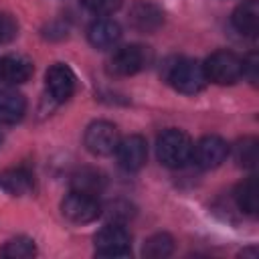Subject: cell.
<instances>
[{
	"mask_svg": "<svg viewBox=\"0 0 259 259\" xmlns=\"http://www.w3.org/2000/svg\"><path fill=\"white\" fill-rule=\"evenodd\" d=\"M166 81L180 93L184 95H196L204 89L206 85V77H204V69L198 61L192 59H172L166 65Z\"/></svg>",
	"mask_w": 259,
	"mask_h": 259,
	"instance_id": "6da1fadb",
	"label": "cell"
},
{
	"mask_svg": "<svg viewBox=\"0 0 259 259\" xmlns=\"http://www.w3.org/2000/svg\"><path fill=\"white\" fill-rule=\"evenodd\" d=\"M156 156L168 168H182L192 158V140L186 132L170 127L158 136Z\"/></svg>",
	"mask_w": 259,
	"mask_h": 259,
	"instance_id": "7a4b0ae2",
	"label": "cell"
},
{
	"mask_svg": "<svg viewBox=\"0 0 259 259\" xmlns=\"http://www.w3.org/2000/svg\"><path fill=\"white\" fill-rule=\"evenodd\" d=\"M202 69L206 81L217 85H233L243 77V59L231 51H217L204 61Z\"/></svg>",
	"mask_w": 259,
	"mask_h": 259,
	"instance_id": "3957f363",
	"label": "cell"
},
{
	"mask_svg": "<svg viewBox=\"0 0 259 259\" xmlns=\"http://www.w3.org/2000/svg\"><path fill=\"white\" fill-rule=\"evenodd\" d=\"M61 212L73 225H87L97 221V217L101 214V202L95 194L71 190L61 202Z\"/></svg>",
	"mask_w": 259,
	"mask_h": 259,
	"instance_id": "277c9868",
	"label": "cell"
},
{
	"mask_svg": "<svg viewBox=\"0 0 259 259\" xmlns=\"http://www.w3.org/2000/svg\"><path fill=\"white\" fill-rule=\"evenodd\" d=\"M95 253L101 257H127L132 251V235L123 225H105L93 237Z\"/></svg>",
	"mask_w": 259,
	"mask_h": 259,
	"instance_id": "5b68a950",
	"label": "cell"
},
{
	"mask_svg": "<svg viewBox=\"0 0 259 259\" xmlns=\"http://www.w3.org/2000/svg\"><path fill=\"white\" fill-rule=\"evenodd\" d=\"M83 144L93 156H109L119 144V132L111 121L95 119L85 127Z\"/></svg>",
	"mask_w": 259,
	"mask_h": 259,
	"instance_id": "8992f818",
	"label": "cell"
},
{
	"mask_svg": "<svg viewBox=\"0 0 259 259\" xmlns=\"http://www.w3.org/2000/svg\"><path fill=\"white\" fill-rule=\"evenodd\" d=\"M152 55L148 47L142 45H125L121 49H117L111 59H109V73L117 75V77H130L140 73L142 69L148 67Z\"/></svg>",
	"mask_w": 259,
	"mask_h": 259,
	"instance_id": "52a82bcc",
	"label": "cell"
},
{
	"mask_svg": "<svg viewBox=\"0 0 259 259\" xmlns=\"http://www.w3.org/2000/svg\"><path fill=\"white\" fill-rule=\"evenodd\" d=\"M229 156V144L219 136H204L192 144V158L204 170L219 168Z\"/></svg>",
	"mask_w": 259,
	"mask_h": 259,
	"instance_id": "ba28073f",
	"label": "cell"
},
{
	"mask_svg": "<svg viewBox=\"0 0 259 259\" xmlns=\"http://www.w3.org/2000/svg\"><path fill=\"white\" fill-rule=\"evenodd\" d=\"M45 81H47V91L55 103H63L75 93L77 79H75L73 69L65 63L51 65L47 75H45Z\"/></svg>",
	"mask_w": 259,
	"mask_h": 259,
	"instance_id": "9c48e42d",
	"label": "cell"
},
{
	"mask_svg": "<svg viewBox=\"0 0 259 259\" xmlns=\"http://www.w3.org/2000/svg\"><path fill=\"white\" fill-rule=\"evenodd\" d=\"M115 156L123 170L136 172L148 160V144L142 136H127V138L119 140V144L115 148Z\"/></svg>",
	"mask_w": 259,
	"mask_h": 259,
	"instance_id": "30bf717a",
	"label": "cell"
},
{
	"mask_svg": "<svg viewBox=\"0 0 259 259\" xmlns=\"http://www.w3.org/2000/svg\"><path fill=\"white\" fill-rule=\"evenodd\" d=\"M130 26L138 32H156L164 24V12L150 0H138L130 8Z\"/></svg>",
	"mask_w": 259,
	"mask_h": 259,
	"instance_id": "8fae6325",
	"label": "cell"
},
{
	"mask_svg": "<svg viewBox=\"0 0 259 259\" xmlns=\"http://www.w3.org/2000/svg\"><path fill=\"white\" fill-rule=\"evenodd\" d=\"M34 67L22 55H4L0 57V83L2 85H20L30 79Z\"/></svg>",
	"mask_w": 259,
	"mask_h": 259,
	"instance_id": "7c38bea8",
	"label": "cell"
},
{
	"mask_svg": "<svg viewBox=\"0 0 259 259\" xmlns=\"http://www.w3.org/2000/svg\"><path fill=\"white\" fill-rule=\"evenodd\" d=\"M119 38H121V28L111 18H97L87 28L89 45L95 47V49H101V51L115 47L119 42Z\"/></svg>",
	"mask_w": 259,
	"mask_h": 259,
	"instance_id": "4fadbf2b",
	"label": "cell"
},
{
	"mask_svg": "<svg viewBox=\"0 0 259 259\" xmlns=\"http://www.w3.org/2000/svg\"><path fill=\"white\" fill-rule=\"evenodd\" d=\"M231 20H233V26L243 36H255L259 30V4H257V0L241 2L235 8Z\"/></svg>",
	"mask_w": 259,
	"mask_h": 259,
	"instance_id": "5bb4252c",
	"label": "cell"
},
{
	"mask_svg": "<svg viewBox=\"0 0 259 259\" xmlns=\"http://www.w3.org/2000/svg\"><path fill=\"white\" fill-rule=\"evenodd\" d=\"M26 113V99L14 89H0V123H16Z\"/></svg>",
	"mask_w": 259,
	"mask_h": 259,
	"instance_id": "9a60e30c",
	"label": "cell"
},
{
	"mask_svg": "<svg viewBox=\"0 0 259 259\" xmlns=\"http://www.w3.org/2000/svg\"><path fill=\"white\" fill-rule=\"evenodd\" d=\"M0 188L10 196H24L34 188V178L24 168H10L0 174Z\"/></svg>",
	"mask_w": 259,
	"mask_h": 259,
	"instance_id": "2e32d148",
	"label": "cell"
},
{
	"mask_svg": "<svg viewBox=\"0 0 259 259\" xmlns=\"http://www.w3.org/2000/svg\"><path fill=\"white\" fill-rule=\"evenodd\" d=\"M105 186V178L101 172L93 170V168H83L79 172H75L71 176V188L79 190V192H87V194H99Z\"/></svg>",
	"mask_w": 259,
	"mask_h": 259,
	"instance_id": "e0dca14e",
	"label": "cell"
},
{
	"mask_svg": "<svg viewBox=\"0 0 259 259\" xmlns=\"http://www.w3.org/2000/svg\"><path fill=\"white\" fill-rule=\"evenodd\" d=\"M233 196H235V202H237L239 210L253 217L257 212V204H259V200H257V178L255 176L245 178L235 188V194Z\"/></svg>",
	"mask_w": 259,
	"mask_h": 259,
	"instance_id": "ac0fdd59",
	"label": "cell"
},
{
	"mask_svg": "<svg viewBox=\"0 0 259 259\" xmlns=\"http://www.w3.org/2000/svg\"><path fill=\"white\" fill-rule=\"evenodd\" d=\"M0 255L6 259H28L36 255V245L30 237L18 235L4 243V247L0 249Z\"/></svg>",
	"mask_w": 259,
	"mask_h": 259,
	"instance_id": "d6986e66",
	"label": "cell"
},
{
	"mask_svg": "<svg viewBox=\"0 0 259 259\" xmlns=\"http://www.w3.org/2000/svg\"><path fill=\"white\" fill-rule=\"evenodd\" d=\"M174 251V241L168 233H156L152 235L146 243H144V257H150V259H162V257H168L170 253Z\"/></svg>",
	"mask_w": 259,
	"mask_h": 259,
	"instance_id": "ffe728a7",
	"label": "cell"
},
{
	"mask_svg": "<svg viewBox=\"0 0 259 259\" xmlns=\"http://www.w3.org/2000/svg\"><path fill=\"white\" fill-rule=\"evenodd\" d=\"M235 160L241 168H255L257 162V140L255 138H243L235 146Z\"/></svg>",
	"mask_w": 259,
	"mask_h": 259,
	"instance_id": "44dd1931",
	"label": "cell"
},
{
	"mask_svg": "<svg viewBox=\"0 0 259 259\" xmlns=\"http://www.w3.org/2000/svg\"><path fill=\"white\" fill-rule=\"evenodd\" d=\"M123 0H81V6L97 16H109L121 8Z\"/></svg>",
	"mask_w": 259,
	"mask_h": 259,
	"instance_id": "7402d4cb",
	"label": "cell"
},
{
	"mask_svg": "<svg viewBox=\"0 0 259 259\" xmlns=\"http://www.w3.org/2000/svg\"><path fill=\"white\" fill-rule=\"evenodd\" d=\"M18 32V24L10 14H2L0 12V47L8 45Z\"/></svg>",
	"mask_w": 259,
	"mask_h": 259,
	"instance_id": "603a6c76",
	"label": "cell"
},
{
	"mask_svg": "<svg viewBox=\"0 0 259 259\" xmlns=\"http://www.w3.org/2000/svg\"><path fill=\"white\" fill-rule=\"evenodd\" d=\"M259 71V61H257V53H251L247 59H243V77L249 81V83H257V73Z\"/></svg>",
	"mask_w": 259,
	"mask_h": 259,
	"instance_id": "cb8c5ba5",
	"label": "cell"
}]
</instances>
